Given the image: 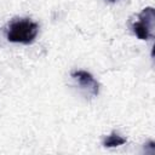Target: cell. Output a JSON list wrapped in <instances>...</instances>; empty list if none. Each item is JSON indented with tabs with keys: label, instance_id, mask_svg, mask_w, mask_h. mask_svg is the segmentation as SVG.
Listing matches in <instances>:
<instances>
[{
	"label": "cell",
	"instance_id": "cell-1",
	"mask_svg": "<svg viewBox=\"0 0 155 155\" xmlns=\"http://www.w3.org/2000/svg\"><path fill=\"white\" fill-rule=\"evenodd\" d=\"M39 31V25L36 22L29 18H17L10 22L6 28V38L11 42L17 44H31Z\"/></svg>",
	"mask_w": 155,
	"mask_h": 155
},
{
	"label": "cell",
	"instance_id": "cell-2",
	"mask_svg": "<svg viewBox=\"0 0 155 155\" xmlns=\"http://www.w3.org/2000/svg\"><path fill=\"white\" fill-rule=\"evenodd\" d=\"M155 21V10L153 7H145L138 15L137 21L132 23V31L140 40H148L153 36Z\"/></svg>",
	"mask_w": 155,
	"mask_h": 155
},
{
	"label": "cell",
	"instance_id": "cell-3",
	"mask_svg": "<svg viewBox=\"0 0 155 155\" xmlns=\"http://www.w3.org/2000/svg\"><path fill=\"white\" fill-rule=\"evenodd\" d=\"M71 78L85 90H87L92 96H97L99 93V84L97 80L86 70H73L70 73Z\"/></svg>",
	"mask_w": 155,
	"mask_h": 155
},
{
	"label": "cell",
	"instance_id": "cell-4",
	"mask_svg": "<svg viewBox=\"0 0 155 155\" xmlns=\"http://www.w3.org/2000/svg\"><path fill=\"white\" fill-rule=\"evenodd\" d=\"M126 143V138L120 136L116 132H111L109 136H107L103 139V145L107 148H114V147H119Z\"/></svg>",
	"mask_w": 155,
	"mask_h": 155
},
{
	"label": "cell",
	"instance_id": "cell-5",
	"mask_svg": "<svg viewBox=\"0 0 155 155\" xmlns=\"http://www.w3.org/2000/svg\"><path fill=\"white\" fill-rule=\"evenodd\" d=\"M110 1H116V0H110Z\"/></svg>",
	"mask_w": 155,
	"mask_h": 155
}]
</instances>
